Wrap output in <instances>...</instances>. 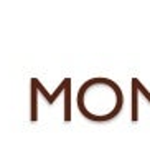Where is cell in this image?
<instances>
[{"label": "cell", "instance_id": "cell-1", "mask_svg": "<svg viewBox=\"0 0 150 159\" xmlns=\"http://www.w3.org/2000/svg\"><path fill=\"white\" fill-rule=\"evenodd\" d=\"M79 113L94 123L116 119L124 106L121 86L109 78H91L81 84L76 96Z\"/></svg>", "mask_w": 150, "mask_h": 159}, {"label": "cell", "instance_id": "cell-2", "mask_svg": "<svg viewBox=\"0 0 150 159\" xmlns=\"http://www.w3.org/2000/svg\"><path fill=\"white\" fill-rule=\"evenodd\" d=\"M131 88H134L139 94H142V96L148 101V104H150V91H148V89H147L145 86H144V83L140 81V80H139V78H132V81H131Z\"/></svg>", "mask_w": 150, "mask_h": 159}]
</instances>
